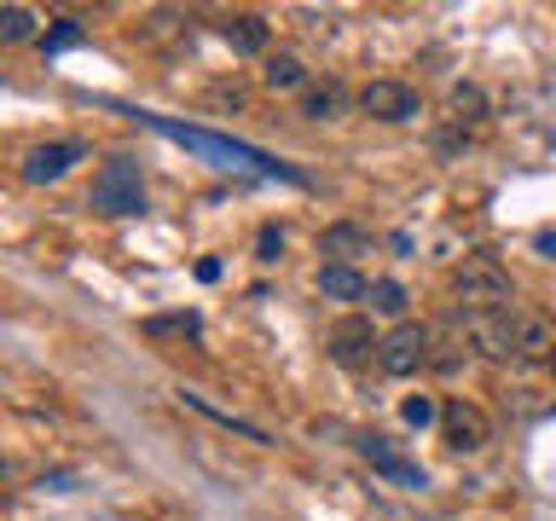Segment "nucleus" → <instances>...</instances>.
Here are the masks:
<instances>
[{"label":"nucleus","mask_w":556,"mask_h":521,"mask_svg":"<svg viewBox=\"0 0 556 521\" xmlns=\"http://www.w3.org/2000/svg\"><path fill=\"white\" fill-rule=\"evenodd\" d=\"M429 359H434V325H417V319L394 325L389 336H382V347H377V365L389 377H417Z\"/></svg>","instance_id":"obj_4"},{"label":"nucleus","mask_w":556,"mask_h":521,"mask_svg":"<svg viewBox=\"0 0 556 521\" xmlns=\"http://www.w3.org/2000/svg\"><path fill=\"white\" fill-rule=\"evenodd\" d=\"M516 359H556V319L551 313H516Z\"/></svg>","instance_id":"obj_13"},{"label":"nucleus","mask_w":556,"mask_h":521,"mask_svg":"<svg viewBox=\"0 0 556 521\" xmlns=\"http://www.w3.org/2000/svg\"><path fill=\"white\" fill-rule=\"evenodd\" d=\"M400 417H406L412 429H429V423H441V406H434L429 394H412L406 406H400Z\"/></svg>","instance_id":"obj_23"},{"label":"nucleus","mask_w":556,"mask_h":521,"mask_svg":"<svg viewBox=\"0 0 556 521\" xmlns=\"http://www.w3.org/2000/svg\"><path fill=\"white\" fill-rule=\"evenodd\" d=\"M198 313H163V319H146V336H198Z\"/></svg>","instance_id":"obj_21"},{"label":"nucleus","mask_w":556,"mask_h":521,"mask_svg":"<svg viewBox=\"0 0 556 521\" xmlns=\"http://www.w3.org/2000/svg\"><path fill=\"white\" fill-rule=\"evenodd\" d=\"M87 203H93L99 215H111V220L139 215V208H146V180H139V163H128V156H111V163L93 174Z\"/></svg>","instance_id":"obj_3"},{"label":"nucleus","mask_w":556,"mask_h":521,"mask_svg":"<svg viewBox=\"0 0 556 521\" xmlns=\"http://www.w3.org/2000/svg\"><path fill=\"white\" fill-rule=\"evenodd\" d=\"M452 302H458L469 319H481V313H510L516 284L493 255H476V260H464V267L452 272Z\"/></svg>","instance_id":"obj_1"},{"label":"nucleus","mask_w":556,"mask_h":521,"mask_svg":"<svg viewBox=\"0 0 556 521\" xmlns=\"http://www.w3.org/2000/svg\"><path fill=\"white\" fill-rule=\"evenodd\" d=\"M469 325L458 330V325H434V359H429V371H441V377H452L458 365H469Z\"/></svg>","instance_id":"obj_15"},{"label":"nucleus","mask_w":556,"mask_h":521,"mask_svg":"<svg viewBox=\"0 0 556 521\" xmlns=\"http://www.w3.org/2000/svg\"><path fill=\"white\" fill-rule=\"evenodd\" d=\"M261 81L273 87V93H295V87H302L307 93V64L295 59V52H267V59H261Z\"/></svg>","instance_id":"obj_17"},{"label":"nucleus","mask_w":556,"mask_h":521,"mask_svg":"<svg viewBox=\"0 0 556 521\" xmlns=\"http://www.w3.org/2000/svg\"><path fill=\"white\" fill-rule=\"evenodd\" d=\"M469 342L486 359H510L516 354V313H481V319H469Z\"/></svg>","instance_id":"obj_12"},{"label":"nucleus","mask_w":556,"mask_h":521,"mask_svg":"<svg viewBox=\"0 0 556 521\" xmlns=\"http://www.w3.org/2000/svg\"><path fill=\"white\" fill-rule=\"evenodd\" d=\"M208 104H215V111H243V87L232 81V87H215V93H208Z\"/></svg>","instance_id":"obj_25"},{"label":"nucleus","mask_w":556,"mask_h":521,"mask_svg":"<svg viewBox=\"0 0 556 521\" xmlns=\"http://www.w3.org/2000/svg\"><path fill=\"white\" fill-rule=\"evenodd\" d=\"M359 111L371 116V122H417V116H424V93H417L412 81L382 76V81H365L359 87Z\"/></svg>","instance_id":"obj_5"},{"label":"nucleus","mask_w":556,"mask_h":521,"mask_svg":"<svg viewBox=\"0 0 556 521\" xmlns=\"http://www.w3.org/2000/svg\"><path fill=\"white\" fill-rule=\"evenodd\" d=\"M365 302H371V313H382V319H400L406 325V284H400V278H371V295H365Z\"/></svg>","instance_id":"obj_19"},{"label":"nucleus","mask_w":556,"mask_h":521,"mask_svg":"<svg viewBox=\"0 0 556 521\" xmlns=\"http://www.w3.org/2000/svg\"><path fill=\"white\" fill-rule=\"evenodd\" d=\"M35 35V12L29 7H0V41L17 47V41H29Z\"/></svg>","instance_id":"obj_20"},{"label":"nucleus","mask_w":556,"mask_h":521,"mask_svg":"<svg viewBox=\"0 0 556 521\" xmlns=\"http://www.w3.org/2000/svg\"><path fill=\"white\" fill-rule=\"evenodd\" d=\"M198 278H203V284H215V278H220V260L203 255V260H198Z\"/></svg>","instance_id":"obj_27"},{"label":"nucleus","mask_w":556,"mask_h":521,"mask_svg":"<svg viewBox=\"0 0 556 521\" xmlns=\"http://www.w3.org/2000/svg\"><path fill=\"white\" fill-rule=\"evenodd\" d=\"M533 250H539V255H556V226H545V232H533Z\"/></svg>","instance_id":"obj_26"},{"label":"nucleus","mask_w":556,"mask_h":521,"mask_svg":"<svg viewBox=\"0 0 556 521\" xmlns=\"http://www.w3.org/2000/svg\"><path fill=\"white\" fill-rule=\"evenodd\" d=\"M319 255L337 260V267H359L365 255H377V238L365 232V226H354V220H330L319 232Z\"/></svg>","instance_id":"obj_9"},{"label":"nucleus","mask_w":556,"mask_h":521,"mask_svg":"<svg viewBox=\"0 0 556 521\" xmlns=\"http://www.w3.org/2000/svg\"><path fill=\"white\" fill-rule=\"evenodd\" d=\"M348 111V87L342 81H313L302 93V116L307 122H337Z\"/></svg>","instance_id":"obj_18"},{"label":"nucleus","mask_w":556,"mask_h":521,"mask_svg":"<svg viewBox=\"0 0 556 521\" xmlns=\"http://www.w3.org/2000/svg\"><path fill=\"white\" fill-rule=\"evenodd\" d=\"M255 260H261V267L285 260V232H278V226H261V238H255Z\"/></svg>","instance_id":"obj_24"},{"label":"nucleus","mask_w":556,"mask_h":521,"mask_svg":"<svg viewBox=\"0 0 556 521\" xmlns=\"http://www.w3.org/2000/svg\"><path fill=\"white\" fill-rule=\"evenodd\" d=\"M87 41V29L76 24V17H59L47 35H41V52H70V47H81Z\"/></svg>","instance_id":"obj_22"},{"label":"nucleus","mask_w":556,"mask_h":521,"mask_svg":"<svg viewBox=\"0 0 556 521\" xmlns=\"http://www.w3.org/2000/svg\"><path fill=\"white\" fill-rule=\"evenodd\" d=\"M319 295H325V302H365L371 284H365L359 267H337V260H325V267H319Z\"/></svg>","instance_id":"obj_16"},{"label":"nucleus","mask_w":556,"mask_h":521,"mask_svg":"<svg viewBox=\"0 0 556 521\" xmlns=\"http://www.w3.org/2000/svg\"><path fill=\"white\" fill-rule=\"evenodd\" d=\"M446 116H452V128H458V134H476L486 122V93L476 81H452L446 87Z\"/></svg>","instance_id":"obj_14"},{"label":"nucleus","mask_w":556,"mask_h":521,"mask_svg":"<svg viewBox=\"0 0 556 521\" xmlns=\"http://www.w3.org/2000/svg\"><path fill=\"white\" fill-rule=\"evenodd\" d=\"M156 134H168V139H180V145L191 151H203V156H215V163H250L261 174H278V180H295L302 186V174L285 168V163H273L267 151H255V145H238V139H226V134H203V128H186V122H168V116H146Z\"/></svg>","instance_id":"obj_2"},{"label":"nucleus","mask_w":556,"mask_h":521,"mask_svg":"<svg viewBox=\"0 0 556 521\" xmlns=\"http://www.w3.org/2000/svg\"><path fill=\"white\" fill-rule=\"evenodd\" d=\"M354 446H359V458L371 463L377 475H389L394 486H406V493H424V481H429V475H424V469H417L412 458H400V452L382 441V434H354Z\"/></svg>","instance_id":"obj_8"},{"label":"nucleus","mask_w":556,"mask_h":521,"mask_svg":"<svg viewBox=\"0 0 556 521\" xmlns=\"http://www.w3.org/2000/svg\"><path fill=\"white\" fill-rule=\"evenodd\" d=\"M220 41L232 47V52H243V59H267L273 52V35H267V17H255V12H232L220 24Z\"/></svg>","instance_id":"obj_11"},{"label":"nucleus","mask_w":556,"mask_h":521,"mask_svg":"<svg viewBox=\"0 0 556 521\" xmlns=\"http://www.w3.org/2000/svg\"><path fill=\"white\" fill-rule=\"evenodd\" d=\"M441 441L452 452H464V458H476L493 441V417L481 406H469V399H452V406H441Z\"/></svg>","instance_id":"obj_7"},{"label":"nucleus","mask_w":556,"mask_h":521,"mask_svg":"<svg viewBox=\"0 0 556 521\" xmlns=\"http://www.w3.org/2000/svg\"><path fill=\"white\" fill-rule=\"evenodd\" d=\"M551 371H556V359H551Z\"/></svg>","instance_id":"obj_28"},{"label":"nucleus","mask_w":556,"mask_h":521,"mask_svg":"<svg viewBox=\"0 0 556 521\" xmlns=\"http://www.w3.org/2000/svg\"><path fill=\"white\" fill-rule=\"evenodd\" d=\"M325 347H330V359H337L342 371H359V365L382 347V336L371 330V319H365V313H342V319L325 330Z\"/></svg>","instance_id":"obj_6"},{"label":"nucleus","mask_w":556,"mask_h":521,"mask_svg":"<svg viewBox=\"0 0 556 521\" xmlns=\"http://www.w3.org/2000/svg\"><path fill=\"white\" fill-rule=\"evenodd\" d=\"M70 163H81V145L76 139H52V145H35L24 156V180L29 186H52V180H64Z\"/></svg>","instance_id":"obj_10"}]
</instances>
